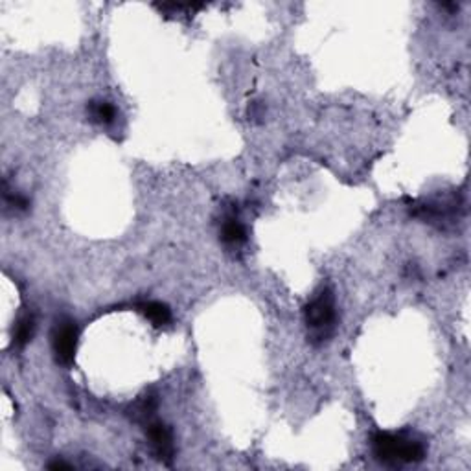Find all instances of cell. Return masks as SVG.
Listing matches in <instances>:
<instances>
[{
    "mask_svg": "<svg viewBox=\"0 0 471 471\" xmlns=\"http://www.w3.org/2000/svg\"><path fill=\"white\" fill-rule=\"evenodd\" d=\"M372 451L374 457L387 466L416 464L426 458V446L420 440L394 433H375L372 436Z\"/></svg>",
    "mask_w": 471,
    "mask_h": 471,
    "instance_id": "cell-1",
    "label": "cell"
},
{
    "mask_svg": "<svg viewBox=\"0 0 471 471\" xmlns=\"http://www.w3.org/2000/svg\"><path fill=\"white\" fill-rule=\"evenodd\" d=\"M304 322L307 334L315 344L326 343L337 326V310H335L334 293L322 288L313 295V298L304 307Z\"/></svg>",
    "mask_w": 471,
    "mask_h": 471,
    "instance_id": "cell-2",
    "label": "cell"
},
{
    "mask_svg": "<svg viewBox=\"0 0 471 471\" xmlns=\"http://www.w3.org/2000/svg\"><path fill=\"white\" fill-rule=\"evenodd\" d=\"M78 348V328L70 319H61L52 329V350L61 365H70Z\"/></svg>",
    "mask_w": 471,
    "mask_h": 471,
    "instance_id": "cell-3",
    "label": "cell"
},
{
    "mask_svg": "<svg viewBox=\"0 0 471 471\" xmlns=\"http://www.w3.org/2000/svg\"><path fill=\"white\" fill-rule=\"evenodd\" d=\"M146 433L149 442H152L157 458H160L162 463H169L175 453L174 436H171L169 427L159 420H149V424H147L146 427Z\"/></svg>",
    "mask_w": 471,
    "mask_h": 471,
    "instance_id": "cell-4",
    "label": "cell"
},
{
    "mask_svg": "<svg viewBox=\"0 0 471 471\" xmlns=\"http://www.w3.org/2000/svg\"><path fill=\"white\" fill-rule=\"evenodd\" d=\"M220 238L225 245L229 247H239L243 243L247 242V230L236 215H227L221 223Z\"/></svg>",
    "mask_w": 471,
    "mask_h": 471,
    "instance_id": "cell-5",
    "label": "cell"
},
{
    "mask_svg": "<svg viewBox=\"0 0 471 471\" xmlns=\"http://www.w3.org/2000/svg\"><path fill=\"white\" fill-rule=\"evenodd\" d=\"M89 118L98 125H110L116 120V107L109 101H91L89 103Z\"/></svg>",
    "mask_w": 471,
    "mask_h": 471,
    "instance_id": "cell-6",
    "label": "cell"
},
{
    "mask_svg": "<svg viewBox=\"0 0 471 471\" xmlns=\"http://www.w3.org/2000/svg\"><path fill=\"white\" fill-rule=\"evenodd\" d=\"M138 310L144 313L146 319H149L155 326H166L171 322V310L162 302H142Z\"/></svg>",
    "mask_w": 471,
    "mask_h": 471,
    "instance_id": "cell-7",
    "label": "cell"
},
{
    "mask_svg": "<svg viewBox=\"0 0 471 471\" xmlns=\"http://www.w3.org/2000/svg\"><path fill=\"white\" fill-rule=\"evenodd\" d=\"M33 334H35V319H33V315L21 317L13 329V344L24 346V344L32 341Z\"/></svg>",
    "mask_w": 471,
    "mask_h": 471,
    "instance_id": "cell-8",
    "label": "cell"
},
{
    "mask_svg": "<svg viewBox=\"0 0 471 471\" xmlns=\"http://www.w3.org/2000/svg\"><path fill=\"white\" fill-rule=\"evenodd\" d=\"M28 208H30L28 197L15 190H8V184L4 183V210H11L15 214V212H26Z\"/></svg>",
    "mask_w": 471,
    "mask_h": 471,
    "instance_id": "cell-9",
    "label": "cell"
},
{
    "mask_svg": "<svg viewBox=\"0 0 471 471\" xmlns=\"http://www.w3.org/2000/svg\"><path fill=\"white\" fill-rule=\"evenodd\" d=\"M48 467H50V470H72V464L63 463V460H55V463L48 464Z\"/></svg>",
    "mask_w": 471,
    "mask_h": 471,
    "instance_id": "cell-10",
    "label": "cell"
}]
</instances>
